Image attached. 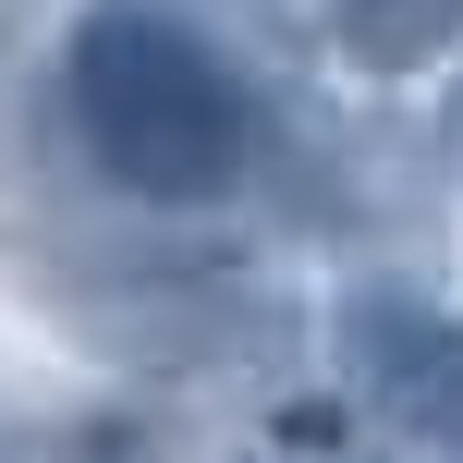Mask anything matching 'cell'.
<instances>
[{"label": "cell", "instance_id": "obj_1", "mask_svg": "<svg viewBox=\"0 0 463 463\" xmlns=\"http://www.w3.org/2000/svg\"><path fill=\"white\" fill-rule=\"evenodd\" d=\"M61 86H73L86 159L110 171L122 195H146V208H208V195H232L244 159H256L244 73H232L195 24L146 13V0H98V13L73 24Z\"/></svg>", "mask_w": 463, "mask_h": 463}, {"label": "cell", "instance_id": "obj_2", "mask_svg": "<svg viewBox=\"0 0 463 463\" xmlns=\"http://www.w3.org/2000/svg\"><path fill=\"white\" fill-rule=\"evenodd\" d=\"M342 378L391 415V439L463 463V317L415 293H354L342 305Z\"/></svg>", "mask_w": 463, "mask_h": 463}, {"label": "cell", "instance_id": "obj_3", "mask_svg": "<svg viewBox=\"0 0 463 463\" xmlns=\"http://www.w3.org/2000/svg\"><path fill=\"white\" fill-rule=\"evenodd\" d=\"M329 24H342V49L366 73H415L463 37V0H329Z\"/></svg>", "mask_w": 463, "mask_h": 463}, {"label": "cell", "instance_id": "obj_4", "mask_svg": "<svg viewBox=\"0 0 463 463\" xmlns=\"http://www.w3.org/2000/svg\"><path fill=\"white\" fill-rule=\"evenodd\" d=\"M439 159H451V184H463V73H451V98H439Z\"/></svg>", "mask_w": 463, "mask_h": 463}]
</instances>
